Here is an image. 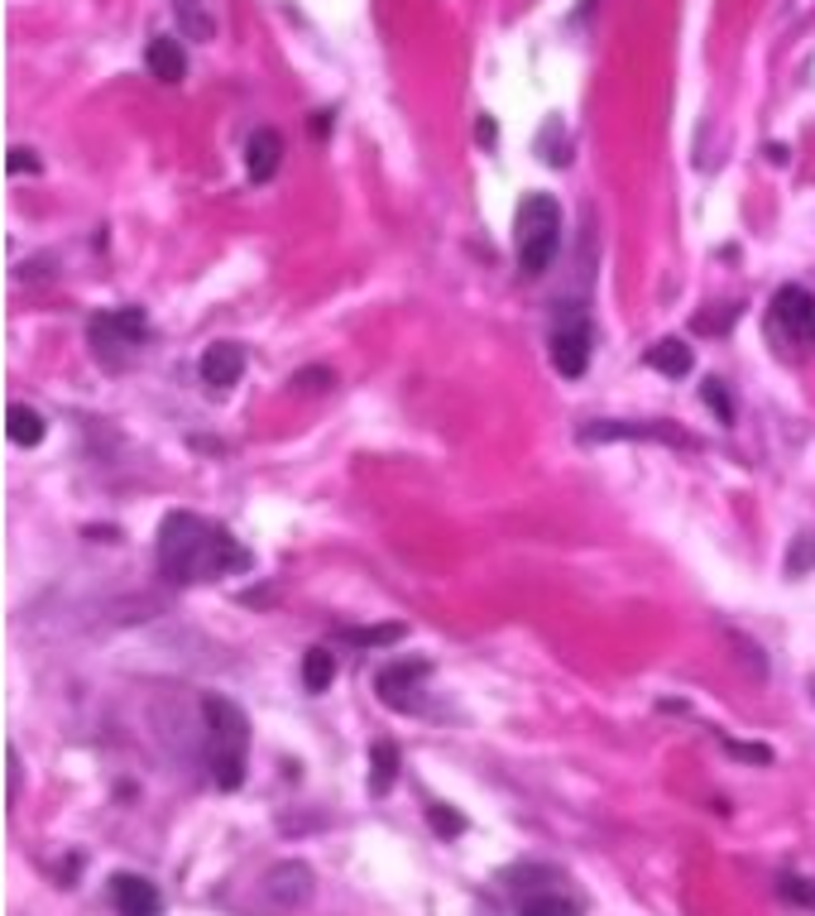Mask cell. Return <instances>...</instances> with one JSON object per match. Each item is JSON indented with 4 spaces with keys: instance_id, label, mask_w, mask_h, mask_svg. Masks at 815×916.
Wrapping results in <instances>:
<instances>
[{
    "instance_id": "1",
    "label": "cell",
    "mask_w": 815,
    "mask_h": 916,
    "mask_svg": "<svg viewBox=\"0 0 815 916\" xmlns=\"http://www.w3.org/2000/svg\"><path fill=\"white\" fill-rule=\"evenodd\" d=\"M250 552L216 523L197 514H168L158 528V572L168 580H216L226 572H245Z\"/></svg>"
},
{
    "instance_id": "2",
    "label": "cell",
    "mask_w": 815,
    "mask_h": 916,
    "mask_svg": "<svg viewBox=\"0 0 815 916\" xmlns=\"http://www.w3.org/2000/svg\"><path fill=\"white\" fill-rule=\"evenodd\" d=\"M202 716H207V768H212L216 788L236 792L245 782V759H250V720L226 696H207Z\"/></svg>"
},
{
    "instance_id": "3",
    "label": "cell",
    "mask_w": 815,
    "mask_h": 916,
    "mask_svg": "<svg viewBox=\"0 0 815 916\" xmlns=\"http://www.w3.org/2000/svg\"><path fill=\"white\" fill-rule=\"evenodd\" d=\"M518 265L528 279H537L551 259H557V245H561V207L557 197L547 193H528L518 202Z\"/></svg>"
},
{
    "instance_id": "4",
    "label": "cell",
    "mask_w": 815,
    "mask_h": 916,
    "mask_svg": "<svg viewBox=\"0 0 815 916\" xmlns=\"http://www.w3.org/2000/svg\"><path fill=\"white\" fill-rule=\"evenodd\" d=\"M144 337H149V322H144L140 308H111V312H96L92 322H86L92 356H96L106 370H125L130 360L140 356Z\"/></svg>"
},
{
    "instance_id": "5",
    "label": "cell",
    "mask_w": 815,
    "mask_h": 916,
    "mask_svg": "<svg viewBox=\"0 0 815 916\" xmlns=\"http://www.w3.org/2000/svg\"><path fill=\"white\" fill-rule=\"evenodd\" d=\"M590 351H595V331L586 312L561 302L557 317H551V366H557L561 380H580L590 370Z\"/></svg>"
},
{
    "instance_id": "6",
    "label": "cell",
    "mask_w": 815,
    "mask_h": 916,
    "mask_svg": "<svg viewBox=\"0 0 815 916\" xmlns=\"http://www.w3.org/2000/svg\"><path fill=\"white\" fill-rule=\"evenodd\" d=\"M580 442H667V446H691V438L677 423H615V418L586 423V428H580Z\"/></svg>"
},
{
    "instance_id": "7",
    "label": "cell",
    "mask_w": 815,
    "mask_h": 916,
    "mask_svg": "<svg viewBox=\"0 0 815 916\" xmlns=\"http://www.w3.org/2000/svg\"><path fill=\"white\" fill-rule=\"evenodd\" d=\"M312 888H317V878H312V868L302 864V860H283V864H274L269 874H265V897H269L274 907H283V912L308 907V903H312Z\"/></svg>"
},
{
    "instance_id": "8",
    "label": "cell",
    "mask_w": 815,
    "mask_h": 916,
    "mask_svg": "<svg viewBox=\"0 0 815 916\" xmlns=\"http://www.w3.org/2000/svg\"><path fill=\"white\" fill-rule=\"evenodd\" d=\"M427 677H432V667L422 662V658H399V662H389L384 672L374 677V691H380V701L394 706V710H417L413 691H417Z\"/></svg>"
},
{
    "instance_id": "9",
    "label": "cell",
    "mask_w": 815,
    "mask_h": 916,
    "mask_svg": "<svg viewBox=\"0 0 815 916\" xmlns=\"http://www.w3.org/2000/svg\"><path fill=\"white\" fill-rule=\"evenodd\" d=\"M773 322L787 331L796 346H811V341H815V294H811V288L787 284V288H782V294L773 298Z\"/></svg>"
},
{
    "instance_id": "10",
    "label": "cell",
    "mask_w": 815,
    "mask_h": 916,
    "mask_svg": "<svg viewBox=\"0 0 815 916\" xmlns=\"http://www.w3.org/2000/svg\"><path fill=\"white\" fill-rule=\"evenodd\" d=\"M111 907L115 916H158L164 912V897L144 874H115L111 878Z\"/></svg>"
},
{
    "instance_id": "11",
    "label": "cell",
    "mask_w": 815,
    "mask_h": 916,
    "mask_svg": "<svg viewBox=\"0 0 815 916\" xmlns=\"http://www.w3.org/2000/svg\"><path fill=\"white\" fill-rule=\"evenodd\" d=\"M283 164V135L269 125H259L250 140H245V173H250V183H269L274 173Z\"/></svg>"
},
{
    "instance_id": "12",
    "label": "cell",
    "mask_w": 815,
    "mask_h": 916,
    "mask_svg": "<svg viewBox=\"0 0 815 916\" xmlns=\"http://www.w3.org/2000/svg\"><path fill=\"white\" fill-rule=\"evenodd\" d=\"M202 380H207L212 389H230V384H240V374H245V351L236 341H216L202 351Z\"/></svg>"
},
{
    "instance_id": "13",
    "label": "cell",
    "mask_w": 815,
    "mask_h": 916,
    "mask_svg": "<svg viewBox=\"0 0 815 916\" xmlns=\"http://www.w3.org/2000/svg\"><path fill=\"white\" fill-rule=\"evenodd\" d=\"M144 63H149V78L168 82V86L187 78V53H183V43L173 34H154L149 49H144Z\"/></svg>"
},
{
    "instance_id": "14",
    "label": "cell",
    "mask_w": 815,
    "mask_h": 916,
    "mask_svg": "<svg viewBox=\"0 0 815 916\" xmlns=\"http://www.w3.org/2000/svg\"><path fill=\"white\" fill-rule=\"evenodd\" d=\"M648 366L658 370V374H667V380H687L695 360H691V346H687V341L662 337L658 346H648Z\"/></svg>"
},
{
    "instance_id": "15",
    "label": "cell",
    "mask_w": 815,
    "mask_h": 916,
    "mask_svg": "<svg viewBox=\"0 0 815 916\" xmlns=\"http://www.w3.org/2000/svg\"><path fill=\"white\" fill-rule=\"evenodd\" d=\"M394 782H399V744L380 739V744L370 749V796L374 802H384Z\"/></svg>"
},
{
    "instance_id": "16",
    "label": "cell",
    "mask_w": 815,
    "mask_h": 916,
    "mask_svg": "<svg viewBox=\"0 0 815 916\" xmlns=\"http://www.w3.org/2000/svg\"><path fill=\"white\" fill-rule=\"evenodd\" d=\"M173 14H178V29L187 39L207 43L216 39V14H212V0H173Z\"/></svg>"
},
{
    "instance_id": "17",
    "label": "cell",
    "mask_w": 815,
    "mask_h": 916,
    "mask_svg": "<svg viewBox=\"0 0 815 916\" xmlns=\"http://www.w3.org/2000/svg\"><path fill=\"white\" fill-rule=\"evenodd\" d=\"M6 432H10V442H14V446H39V442H43V432H49V423H43V418L29 409V403H10Z\"/></svg>"
},
{
    "instance_id": "18",
    "label": "cell",
    "mask_w": 815,
    "mask_h": 916,
    "mask_svg": "<svg viewBox=\"0 0 815 916\" xmlns=\"http://www.w3.org/2000/svg\"><path fill=\"white\" fill-rule=\"evenodd\" d=\"M331 677H337V658H331L327 648H308L302 652V687L312 696H322L331 687Z\"/></svg>"
},
{
    "instance_id": "19",
    "label": "cell",
    "mask_w": 815,
    "mask_h": 916,
    "mask_svg": "<svg viewBox=\"0 0 815 916\" xmlns=\"http://www.w3.org/2000/svg\"><path fill=\"white\" fill-rule=\"evenodd\" d=\"M734 322H739V308H730V302H720V308H710V312H695V317H691L695 337H720V331H730Z\"/></svg>"
},
{
    "instance_id": "20",
    "label": "cell",
    "mask_w": 815,
    "mask_h": 916,
    "mask_svg": "<svg viewBox=\"0 0 815 916\" xmlns=\"http://www.w3.org/2000/svg\"><path fill=\"white\" fill-rule=\"evenodd\" d=\"M523 916H580V907L561 893H537V897L523 903Z\"/></svg>"
},
{
    "instance_id": "21",
    "label": "cell",
    "mask_w": 815,
    "mask_h": 916,
    "mask_svg": "<svg viewBox=\"0 0 815 916\" xmlns=\"http://www.w3.org/2000/svg\"><path fill=\"white\" fill-rule=\"evenodd\" d=\"M407 629L403 624H374V629H345V638L351 644H360V648H389V644H399Z\"/></svg>"
},
{
    "instance_id": "22",
    "label": "cell",
    "mask_w": 815,
    "mask_h": 916,
    "mask_svg": "<svg viewBox=\"0 0 815 916\" xmlns=\"http://www.w3.org/2000/svg\"><path fill=\"white\" fill-rule=\"evenodd\" d=\"M777 893L787 897L792 907H815V883L802 878V874H782V878H777Z\"/></svg>"
},
{
    "instance_id": "23",
    "label": "cell",
    "mask_w": 815,
    "mask_h": 916,
    "mask_svg": "<svg viewBox=\"0 0 815 916\" xmlns=\"http://www.w3.org/2000/svg\"><path fill=\"white\" fill-rule=\"evenodd\" d=\"M427 821H432V831L442 835V840H456V835L465 831V821H461V816H456V811H451V806H442V802H436V806H427Z\"/></svg>"
},
{
    "instance_id": "24",
    "label": "cell",
    "mask_w": 815,
    "mask_h": 916,
    "mask_svg": "<svg viewBox=\"0 0 815 916\" xmlns=\"http://www.w3.org/2000/svg\"><path fill=\"white\" fill-rule=\"evenodd\" d=\"M806 566H815V537L802 533L792 543V557H787V576H806Z\"/></svg>"
},
{
    "instance_id": "25",
    "label": "cell",
    "mask_w": 815,
    "mask_h": 916,
    "mask_svg": "<svg viewBox=\"0 0 815 916\" xmlns=\"http://www.w3.org/2000/svg\"><path fill=\"white\" fill-rule=\"evenodd\" d=\"M730 644L739 648V662L749 667V677H759V681H763L767 667H763V652H759V644H749V638H744V634H734V629H730Z\"/></svg>"
},
{
    "instance_id": "26",
    "label": "cell",
    "mask_w": 815,
    "mask_h": 916,
    "mask_svg": "<svg viewBox=\"0 0 815 916\" xmlns=\"http://www.w3.org/2000/svg\"><path fill=\"white\" fill-rule=\"evenodd\" d=\"M701 399L715 409V418L720 423H734V403H730V394H724V384L720 380H710V384H701Z\"/></svg>"
},
{
    "instance_id": "27",
    "label": "cell",
    "mask_w": 815,
    "mask_h": 916,
    "mask_svg": "<svg viewBox=\"0 0 815 916\" xmlns=\"http://www.w3.org/2000/svg\"><path fill=\"white\" fill-rule=\"evenodd\" d=\"M724 753H734V759H744V763H759V768L773 763V749H763V744H744V739H724Z\"/></svg>"
},
{
    "instance_id": "28",
    "label": "cell",
    "mask_w": 815,
    "mask_h": 916,
    "mask_svg": "<svg viewBox=\"0 0 815 916\" xmlns=\"http://www.w3.org/2000/svg\"><path fill=\"white\" fill-rule=\"evenodd\" d=\"M331 380H337L331 370H298V374H293L298 389H317V394H322V389H331Z\"/></svg>"
},
{
    "instance_id": "29",
    "label": "cell",
    "mask_w": 815,
    "mask_h": 916,
    "mask_svg": "<svg viewBox=\"0 0 815 916\" xmlns=\"http://www.w3.org/2000/svg\"><path fill=\"white\" fill-rule=\"evenodd\" d=\"M34 168H39L34 150H24V144H14V150H10V173H34Z\"/></svg>"
},
{
    "instance_id": "30",
    "label": "cell",
    "mask_w": 815,
    "mask_h": 916,
    "mask_svg": "<svg viewBox=\"0 0 815 916\" xmlns=\"http://www.w3.org/2000/svg\"><path fill=\"white\" fill-rule=\"evenodd\" d=\"M10 802H20V753L10 749Z\"/></svg>"
},
{
    "instance_id": "31",
    "label": "cell",
    "mask_w": 815,
    "mask_h": 916,
    "mask_svg": "<svg viewBox=\"0 0 815 916\" xmlns=\"http://www.w3.org/2000/svg\"><path fill=\"white\" fill-rule=\"evenodd\" d=\"M475 140H479V144H494V121H489V115H479V125H475Z\"/></svg>"
},
{
    "instance_id": "32",
    "label": "cell",
    "mask_w": 815,
    "mask_h": 916,
    "mask_svg": "<svg viewBox=\"0 0 815 916\" xmlns=\"http://www.w3.org/2000/svg\"><path fill=\"white\" fill-rule=\"evenodd\" d=\"M767 158H773V164H787V144H767Z\"/></svg>"
},
{
    "instance_id": "33",
    "label": "cell",
    "mask_w": 815,
    "mask_h": 916,
    "mask_svg": "<svg viewBox=\"0 0 815 916\" xmlns=\"http://www.w3.org/2000/svg\"><path fill=\"white\" fill-rule=\"evenodd\" d=\"M811 696H815V677H811Z\"/></svg>"
}]
</instances>
